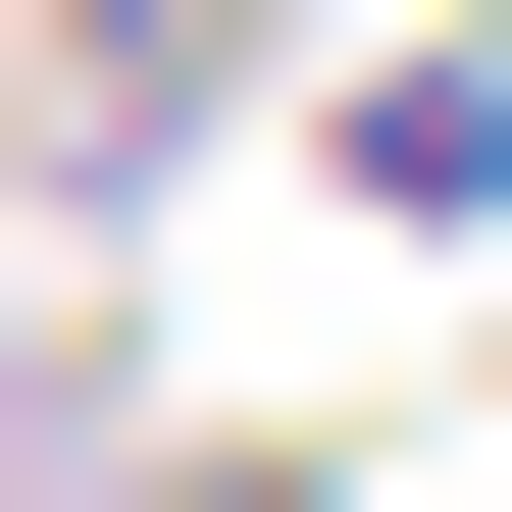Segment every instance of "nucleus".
<instances>
[{"instance_id": "1", "label": "nucleus", "mask_w": 512, "mask_h": 512, "mask_svg": "<svg viewBox=\"0 0 512 512\" xmlns=\"http://www.w3.org/2000/svg\"><path fill=\"white\" fill-rule=\"evenodd\" d=\"M103 52H205V0H103Z\"/></svg>"}]
</instances>
